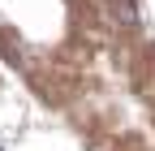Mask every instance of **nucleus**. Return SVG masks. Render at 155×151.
Returning a JSON list of instances; mask_svg holds the SVG:
<instances>
[{
	"label": "nucleus",
	"instance_id": "nucleus-1",
	"mask_svg": "<svg viewBox=\"0 0 155 151\" xmlns=\"http://www.w3.org/2000/svg\"><path fill=\"white\" fill-rule=\"evenodd\" d=\"M112 5H116V17H121L125 26L138 22V0H112Z\"/></svg>",
	"mask_w": 155,
	"mask_h": 151
}]
</instances>
